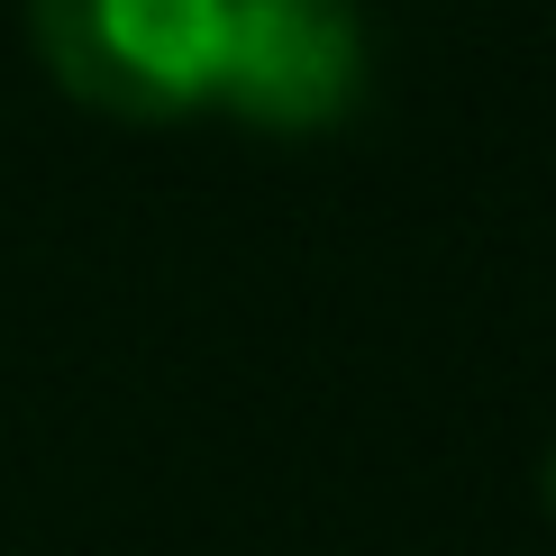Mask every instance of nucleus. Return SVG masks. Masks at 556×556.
<instances>
[{"instance_id":"f257e3e1","label":"nucleus","mask_w":556,"mask_h":556,"mask_svg":"<svg viewBox=\"0 0 556 556\" xmlns=\"http://www.w3.org/2000/svg\"><path fill=\"white\" fill-rule=\"evenodd\" d=\"M46 74L110 119H174L211 101L228 0H28Z\"/></svg>"},{"instance_id":"f03ea898","label":"nucleus","mask_w":556,"mask_h":556,"mask_svg":"<svg viewBox=\"0 0 556 556\" xmlns=\"http://www.w3.org/2000/svg\"><path fill=\"white\" fill-rule=\"evenodd\" d=\"M211 101L265 137L338 128L365 101V18L346 0H228Z\"/></svg>"},{"instance_id":"7ed1b4c3","label":"nucleus","mask_w":556,"mask_h":556,"mask_svg":"<svg viewBox=\"0 0 556 556\" xmlns=\"http://www.w3.org/2000/svg\"><path fill=\"white\" fill-rule=\"evenodd\" d=\"M547 511H556V456H547Z\"/></svg>"}]
</instances>
